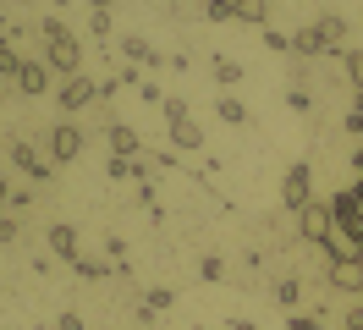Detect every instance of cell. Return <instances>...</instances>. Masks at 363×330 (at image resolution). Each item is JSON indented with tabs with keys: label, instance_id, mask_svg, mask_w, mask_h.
<instances>
[{
	"label": "cell",
	"instance_id": "1",
	"mask_svg": "<svg viewBox=\"0 0 363 330\" xmlns=\"http://www.w3.org/2000/svg\"><path fill=\"white\" fill-rule=\"evenodd\" d=\"M39 44H45V66L50 72H61V77H77V72H83V39H77L61 17L39 22Z\"/></svg>",
	"mask_w": 363,
	"mask_h": 330
},
{
	"label": "cell",
	"instance_id": "2",
	"mask_svg": "<svg viewBox=\"0 0 363 330\" xmlns=\"http://www.w3.org/2000/svg\"><path fill=\"white\" fill-rule=\"evenodd\" d=\"M297 237L303 242H314V248H325V242L336 237V215H330V204H303V209H297Z\"/></svg>",
	"mask_w": 363,
	"mask_h": 330
},
{
	"label": "cell",
	"instance_id": "3",
	"mask_svg": "<svg viewBox=\"0 0 363 330\" xmlns=\"http://www.w3.org/2000/svg\"><path fill=\"white\" fill-rule=\"evenodd\" d=\"M94 99H99V83H94L89 72H77V77H61V88H55V105L67 110V116H72V110H89Z\"/></svg>",
	"mask_w": 363,
	"mask_h": 330
},
{
	"label": "cell",
	"instance_id": "4",
	"mask_svg": "<svg viewBox=\"0 0 363 330\" xmlns=\"http://www.w3.org/2000/svg\"><path fill=\"white\" fill-rule=\"evenodd\" d=\"M281 204H286V209H303V204H314V171H308V160H297L292 171L281 176Z\"/></svg>",
	"mask_w": 363,
	"mask_h": 330
},
{
	"label": "cell",
	"instance_id": "5",
	"mask_svg": "<svg viewBox=\"0 0 363 330\" xmlns=\"http://www.w3.org/2000/svg\"><path fill=\"white\" fill-rule=\"evenodd\" d=\"M325 281L336 286V292H347V297H363V253H352V259H330V264H325Z\"/></svg>",
	"mask_w": 363,
	"mask_h": 330
},
{
	"label": "cell",
	"instance_id": "6",
	"mask_svg": "<svg viewBox=\"0 0 363 330\" xmlns=\"http://www.w3.org/2000/svg\"><path fill=\"white\" fill-rule=\"evenodd\" d=\"M77 154H83V127H77V121H55V127H50V160L67 165Z\"/></svg>",
	"mask_w": 363,
	"mask_h": 330
},
{
	"label": "cell",
	"instance_id": "7",
	"mask_svg": "<svg viewBox=\"0 0 363 330\" xmlns=\"http://www.w3.org/2000/svg\"><path fill=\"white\" fill-rule=\"evenodd\" d=\"M11 160H17V165L33 176V182H50V176H55V160H50L39 143H11Z\"/></svg>",
	"mask_w": 363,
	"mask_h": 330
},
{
	"label": "cell",
	"instance_id": "8",
	"mask_svg": "<svg viewBox=\"0 0 363 330\" xmlns=\"http://www.w3.org/2000/svg\"><path fill=\"white\" fill-rule=\"evenodd\" d=\"M50 77H55V72L45 66V55H28L23 72H17V88H23V99H39V94H50Z\"/></svg>",
	"mask_w": 363,
	"mask_h": 330
},
{
	"label": "cell",
	"instance_id": "9",
	"mask_svg": "<svg viewBox=\"0 0 363 330\" xmlns=\"http://www.w3.org/2000/svg\"><path fill=\"white\" fill-rule=\"evenodd\" d=\"M45 237H50V253H55V259H67V264L83 253V237H77V226H67V220H55Z\"/></svg>",
	"mask_w": 363,
	"mask_h": 330
},
{
	"label": "cell",
	"instance_id": "10",
	"mask_svg": "<svg viewBox=\"0 0 363 330\" xmlns=\"http://www.w3.org/2000/svg\"><path fill=\"white\" fill-rule=\"evenodd\" d=\"M171 127V149L177 154H204V127L187 116V121H165Z\"/></svg>",
	"mask_w": 363,
	"mask_h": 330
},
{
	"label": "cell",
	"instance_id": "11",
	"mask_svg": "<svg viewBox=\"0 0 363 330\" xmlns=\"http://www.w3.org/2000/svg\"><path fill=\"white\" fill-rule=\"evenodd\" d=\"M121 55H127V66H171V55H160V50H149V39H138V33H127V39L116 44Z\"/></svg>",
	"mask_w": 363,
	"mask_h": 330
},
{
	"label": "cell",
	"instance_id": "12",
	"mask_svg": "<svg viewBox=\"0 0 363 330\" xmlns=\"http://www.w3.org/2000/svg\"><path fill=\"white\" fill-rule=\"evenodd\" d=\"M111 154H121V160H138V154H143V138H138L127 121H111Z\"/></svg>",
	"mask_w": 363,
	"mask_h": 330
},
{
	"label": "cell",
	"instance_id": "13",
	"mask_svg": "<svg viewBox=\"0 0 363 330\" xmlns=\"http://www.w3.org/2000/svg\"><path fill=\"white\" fill-rule=\"evenodd\" d=\"M314 28H319V39H325V50H330V55H341V39H347V22H341L336 11H319V17H314Z\"/></svg>",
	"mask_w": 363,
	"mask_h": 330
},
{
	"label": "cell",
	"instance_id": "14",
	"mask_svg": "<svg viewBox=\"0 0 363 330\" xmlns=\"http://www.w3.org/2000/svg\"><path fill=\"white\" fill-rule=\"evenodd\" d=\"M292 55H303V61H314V55H330V50H325V39H319V28H314V22L292 33Z\"/></svg>",
	"mask_w": 363,
	"mask_h": 330
},
{
	"label": "cell",
	"instance_id": "15",
	"mask_svg": "<svg viewBox=\"0 0 363 330\" xmlns=\"http://www.w3.org/2000/svg\"><path fill=\"white\" fill-rule=\"evenodd\" d=\"M215 116H220L226 127H248V105H242L237 94H220V99H215Z\"/></svg>",
	"mask_w": 363,
	"mask_h": 330
},
{
	"label": "cell",
	"instance_id": "16",
	"mask_svg": "<svg viewBox=\"0 0 363 330\" xmlns=\"http://www.w3.org/2000/svg\"><path fill=\"white\" fill-rule=\"evenodd\" d=\"M231 22H248V28H270V6H264V0H237Z\"/></svg>",
	"mask_w": 363,
	"mask_h": 330
},
{
	"label": "cell",
	"instance_id": "17",
	"mask_svg": "<svg viewBox=\"0 0 363 330\" xmlns=\"http://www.w3.org/2000/svg\"><path fill=\"white\" fill-rule=\"evenodd\" d=\"M209 72H215V83H220V88H237V83H242V61H231V55H215Z\"/></svg>",
	"mask_w": 363,
	"mask_h": 330
},
{
	"label": "cell",
	"instance_id": "18",
	"mask_svg": "<svg viewBox=\"0 0 363 330\" xmlns=\"http://www.w3.org/2000/svg\"><path fill=\"white\" fill-rule=\"evenodd\" d=\"M275 303L297 314V303H303V281H297V275H281V281H275Z\"/></svg>",
	"mask_w": 363,
	"mask_h": 330
},
{
	"label": "cell",
	"instance_id": "19",
	"mask_svg": "<svg viewBox=\"0 0 363 330\" xmlns=\"http://www.w3.org/2000/svg\"><path fill=\"white\" fill-rule=\"evenodd\" d=\"M23 61H28V55L17 50V44H11V39H0V77H11V83H17V72H23Z\"/></svg>",
	"mask_w": 363,
	"mask_h": 330
},
{
	"label": "cell",
	"instance_id": "20",
	"mask_svg": "<svg viewBox=\"0 0 363 330\" xmlns=\"http://www.w3.org/2000/svg\"><path fill=\"white\" fill-rule=\"evenodd\" d=\"M341 72H347L352 94H363V50H341Z\"/></svg>",
	"mask_w": 363,
	"mask_h": 330
},
{
	"label": "cell",
	"instance_id": "21",
	"mask_svg": "<svg viewBox=\"0 0 363 330\" xmlns=\"http://www.w3.org/2000/svg\"><path fill=\"white\" fill-rule=\"evenodd\" d=\"M72 270H77L83 281H105V275H111V264H105V259H89V253H77V259H72Z\"/></svg>",
	"mask_w": 363,
	"mask_h": 330
},
{
	"label": "cell",
	"instance_id": "22",
	"mask_svg": "<svg viewBox=\"0 0 363 330\" xmlns=\"http://www.w3.org/2000/svg\"><path fill=\"white\" fill-rule=\"evenodd\" d=\"M143 303L155 308V314H165V308L177 303V292H171V286H149V292H143Z\"/></svg>",
	"mask_w": 363,
	"mask_h": 330
},
{
	"label": "cell",
	"instance_id": "23",
	"mask_svg": "<svg viewBox=\"0 0 363 330\" xmlns=\"http://www.w3.org/2000/svg\"><path fill=\"white\" fill-rule=\"evenodd\" d=\"M160 116H165V121H187V99H182V94H165V99H160Z\"/></svg>",
	"mask_w": 363,
	"mask_h": 330
},
{
	"label": "cell",
	"instance_id": "24",
	"mask_svg": "<svg viewBox=\"0 0 363 330\" xmlns=\"http://www.w3.org/2000/svg\"><path fill=\"white\" fill-rule=\"evenodd\" d=\"M199 275H204V281H226V259H220V253H204V259H199Z\"/></svg>",
	"mask_w": 363,
	"mask_h": 330
},
{
	"label": "cell",
	"instance_id": "25",
	"mask_svg": "<svg viewBox=\"0 0 363 330\" xmlns=\"http://www.w3.org/2000/svg\"><path fill=\"white\" fill-rule=\"evenodd\" d=\"M17 237H23V220H17V215H0V248H11Z\"/></svg>",
	"mask_w": 363,
	"mask_h": 330
},
{
	"label": "cell",
	"instance_id": "26",
	"mask_svg": "<svg viewBox=\"0 0 363 330\" xmlns=\"http://www.w3.org/2000/svg\"><path fill=\"white\" fill-rule=\"evenodd\" d=\"M89 33L94 39H111V11H89Z\"/></svg>",
	"mask_w": 363,
	"mask_h": 330
},
{
	"label": "cell",
	"instance_id": "27",
	"mask_svg": "<svg viewBox=\"0 0 363 330\" xmlns=\"http://www.w3.org/2000/svg\"><path fill=\"white\" fill-rule=\"evenodd\" d=\"M286 105H292L297 116H308V110H314V99H308V88H286Z\"/></svg>",
	"mask_w": 363,
	"mask_h": 330
},
{
	"label": "cell",
	"instance_id": "28",
	"mask_svg": "<svg viewBox=\"0 0 363 330\" xmlns=\"http://www.w3.org/2000/svg\"><path fill=\"white\" fill-rule=\"evenodd\" d=\"M264 50H275V55H281V50H292V33H281V28H264Z\"/></svg>",
	"mask_w": 363,
	"mask_h": 330
},
{
	"label": "cell",
	"instance_id": "29",
	"mask_svg": "<svg viewBox=\"0 0 363 330\" xmlns=\"http://www.w3.org/2000/svg\"><path fill=\"white\" fill-rule=\"evenodd\" d=\"M319 319H325V314H292V319H286V330H325Z\"/></svg>",
	"mask_w": 363,
	"mask_h": 330
},
{
	"label": "cell",
	"instance_id": "30",
	"mask_svg": "<svg viewBox=\"0 0 363 330\" xmlns=\"http://www.w3.org/2000/svg\"><path fill=\"white\" fill-rule=\"evenodd\" d=\"M28 204H33V193H28V187H17V193H11V204H6V215H23Z\"/></svg>",
	"mask_w": 363,
	"mask_h": 330
},
{
	"label": "cell",
	"instance_id": "31",
	"mask_svg": "<svg viewBox=\"0 0 363 330\" xmlns=\"http://www.w3.org/2000/svg\"><path fill=\"white\" fill-rule=\"evenodd\" d=\"M105 253H111L116 264H127V242H121V237H116V231H111V237H105Z\"/></svg>",
	"mask_w": 363,
	"mask_h": 330
},
{
	"label": "cell",
	"instance_id": "32",
	"mask_svg": "<svg viewBox=\"0 0 363 330\" xmlns=\"http://www.w3.org/2000/svg\"><path fill=\"white\" fill-rule=\"evenodd\" d=\"M55 330H89V325H83V314H72V308H67V314L55 319Z\"/></svg>",
	"mask_w": 363,
	"mask_h": 330
},
{
	"label": "cell",
	"instance_id": "33",
	"mask_svg": "<svg viewBox=\"0 0 363 330\" xmlns=\"http://www.w3.org/2000/svg\"><path fill=\"white\" fill-rule=\"evenodd\" d=\"M133 198H138V204H149V209H155V182H138V187H133Z\"/></svg>",
	"mask_w": 363,
	"mask_h": 330
},
{
	"label": "cell",
	"instance_id": "34",
	"mask_svg": "<svg viewBox=\"0 0 363 330\" xmlns=\"http://www.w3.org/2000/svg\"><path fill=\"white\" fill-rule=\"evenodd\" d=\"M341 325H352V330H363V297H358V303H352V314H347V319H341Z\"/></svg>",
	"mask_w": 363,
	"mask_h": 330
},
{
	"label": "cell",
	"instance_id": "35",
	"mask_svg": "<svg viewBox=\"0 0 363 330\" xmlns=\"http://www.w3.org/2000/svg\"><path fill=\"white\" fill-rule=\"evenodd\" d=\"M11 193H17V187H11V182H6V176H0V209H6V204H11Z\"/></svg>",
	"mask_w": 363,
	"mask_h": 330
},
{
	"label": "cell",
	"instance_id": "36",
	"mask_svg": "<svg viewBox=\"0 0 363 330\" xmlns=\"http://www.w3.org/2000/svg\"><path fill=\"white\" fill-rule=\"evenodd\" d=\"M226 330H259V325H253V319H231Z\"/></svg>",
	"mask_w": 363,
	"mask_h": 330
},
{
	"label": "cell",
	"instance_id": "37",
	"mask_svg": "<svg viewBox=\"0 0 363 330\" xmlns=\"http://www.w3.org/2000/svg\"><path fill=\"white\" fill-rule=\"evenodd\" d=\"M89 6H94V11H111V6H116V0H89Z\"/></svg>",
	"mask_w": 363,
	"mask_h": 330
},
{
	"label": "cell",
	"instance_id": "38",
	"mask_svg": "<svg viewBox=\"0 0 363 330\" xmlns=\"http://www.w3.org/2000/svg\"><path fill=\"white\" fill-rule=\"evenodd\" d=\"M352 165H358V176H363V149H352Z\"/></svg>",
	"mask_w": 363,
	"mask_h": 330
},
{
	"label": "cell",
	"instance_id": "39",
	"mask_svg": "<svg viewBox=\"0 0 363 330\" xmlns=\"http://www.w3.org/2000/svg\"><path fill=\"white\" fill-rule=\"evenodd\" d=\"M336 330H352V325H336Z\"/></svg>",
	"mask_w": 363,
	"mask_h": 330
},
{
	"label": "cell",
	"instance_id": "40",
	"mask_svg": "<svg viewBox=\"0 0 363 330\" xmlns=\"http://www.w3.org/2000/svg\"><path fill=\"white\" fill-rule=\"evenodd\" d=\"M0 83H6V77H0Z\"/></svg>",
	"mask_w": 363,
	"mask_h": 330
}]
</instances>
